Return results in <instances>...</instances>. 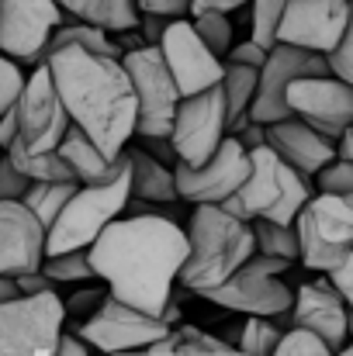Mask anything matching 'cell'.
I'll return each mask as SVG.
<instances>
[{
  "instance_id": "83f0119b",
  "label": "cell",
  "mask_w": 353,
  "mask_h": 356,
  "mask_svg": "<svg viewBox=\"0 0 353 356\" xmlns=\"http://www.w3.org/2000/svg\"><path fill=\"white\" fill-rule=\"evenodd\" d=\"M226 343H233L242 356H270L281 343V329L267 315H246V322L235 325Z\"/></svg>"
},
{
  "instance_id": "1f68e13d",
  "label": "cell",
  "mask_w": 353,
  "mask_h": 356,
  "mask_svg": "<svg viewBox=\"0 0 353 356\" xmlns=\"http://www.w3.org/2000/svg\"><path fill=\"white\" fill-rule=\"evenodd\" d=\"M288 0H249V38L263 49L277 42V21Z\"/></svg>"
},
{
  "instance_id": "d6986e66",
  "label": "cell",
  "mask_w": 353,
  "mask_h": 356,
  "mask_svg": "<svg viewBox=\"0 0 353 356\" xmlns=\"http://www.w3.org/2000/svg\"><path fill=\"white\" fill-rule=\"evenodd\" d=\"M291 322L295 329L315 332L329 350H340L350 329V301H343L322 273L308 284H298V291L291 294Z\"/></svg>"
},
{
  "instance_id": "3957f363",
  "label": "cell",
  "mask_w": 353,
  "mask_h": 356,
  "mask_svg": "<svg viewBox=\"0 0 353 356\" xmlns=\"http://www.w3.org/2000/svg\"><path fill=\"white\" fill-rule=\"evenodd\" d=\"M184 236H187V256L177 270V284L191 294L222 284L253 256L249 222L229 215L222 204H194Z\"/></svg>"
},
{
  "instance_id": "8992f818",
  "label": "cell",
  "mask_w": 353,
  "mask_h": 356,
  "mask_svg": "<svg viewBox=\"0 0 353 356\" xmlns=\"http://www.w3.org/2000/svg\"><path fill=\"white\" fill-rule=\"evenodd\" d=\"M301 266L326 273L353 256V197L315 191L291 222Z\"/></svg>"
},
{
  "instance_id": "44dd1931",
  "label": "cell",
  "mask_w": 353,
  "mask_h": 356,
  "mask_svg": "<svg viewBox=\"0 0 353 356\" xmlns=\"http://www.w3.org/2000/svg\"><path fill=\"white\" fill-rule=\"evenodd\" d=\"M263 145H270L281 163L295 166L305 177H312L319 166H326L333 159V142L295 115L263 124Z\"/></svg>"
},
{
  "instance_id": "ee69618b",
  "label": "cell",
  "mask_w": 353,
  "mask_h": 356,
  "mask_svg": "<svg viewBox=\"0 0 353 356\" xmlns=\"http://www.w3.org/2000/svg\"><path fill=\"white\" fill-rule=\"evenodd\" d=\"M249 0H187V14H205V10H219V14H235L242 10Z\"/></svg>"
},
{
  "instance_id": "681fc988",
  "label": "cell",
  "mask_w": 353,
  "mask_h": 356,
  "mask_svg": "<svg viewBox=\"0 0 353 356\" xmlns=\"http://www.w3.org/2000/svg\"><path fill=\"white\" fill-rule=\"evenodd\" d=\"M235 138H239V145H242V149H256V145H263V124L249 118L239 131H235Z\"/></svg>"
},
{
  "instance_id": "d6a6232c",
  "label": "cell",
  "mask_w": 353,
  "mask_h": 356,
  "mask_svg": "<svg viewBox=\"0 0 353 356\" xmlns=\"http://www.w3.org/2000/svg\"><path fill=\"white\" fill-rule=\"evenodd\" d=\"M191 28L198 31V38H201L219 59L229 52V45H233V21H229V14H219V10L194 14Z\"/></svg>"
},
{
  "instance_id": "ac0fdd59",
  "label": "cell",
  "mask_w": 353,
  "mask_h": 356,
  "mask_svg": "<svg viewBox=\"0 0 353 356\" xmlns=\"http://www.w3.org/2000/svg\"><path fill=\"white\" fill-rule=\"evenodd\" d=\"M66 14L56 0H0V52L21 66H31L52 28Z\"/></svg>"
},
{
  "instance_id": "c3c4849f",
  "label": "cell",
  "mask_w": 353,
  "mask_h": 356,
  "mask_svg": "<svg viewBox=\"0 0 353 356\" xmlns=\"http://www.w3.org/2000/svg\"><path fill=\"white\" fill-rule=\"evenodd\" d=\"M132 356H177L173 353V329H170V332H163L159 339H152L149 346L132 350Z\"/></svg>"
},
{
  "instance_id": "5bb4252c",
  "label": "cell",
  "mask_w": 353,
  "mask_h": 356,
  "mask_svg": "<svg viewBox=\"0 0 353 356\" xmlns=\"http://www.w3.org/2000/svg\"><path fill=\"white\" fill-rule=\"evenodd\" d=\"M249 173V152L239 145L235 135H226L215 149V156L201 166L173 163V184L177 197L191 204H222Z\"/></svg>"
},
{
  "instance_id": "7c38bea8",
  "label": "cell",
  "mask_w": 353,
  "mask_h": 356,
  "mask_svg": "<svg viewBox=\"0 0 353 356\" xmlns=\"http://www.w3.org/2000/svg\"><path fill=\"white\" fill-rule=\"evenodd\" d=\"M14 118H17V142L28 152H49L59 145V138L70 128V115L56 94V83L45 66H35L21 87V97L14 101Z\"/></svg>"
},
{
  "instance_id": "7402d4cb",
  "label": "cell",
  "mask_w": 353,
  "mask_h": 356,
  "mask_svg": "<svg viewBox=\"0 0 353 356\" xmlns=\"http://www.w3.org/2000/svg\"><path fill=\"white\" fill-rule=\"evenodd\" d=\"M56 152L66 159V166L73 170V177H77V184H101V180H111L118 170L128 163V152L121 149L118 156H104L73 121H70V128H66V135L59 138V145H56Z\"/></svg>"
},
{
  "instance_id": "7a4b0ae2",
  "label": "cell",
  "mask_w": 353,
  "mask_h": 356,
  "mask_svg": "<svg viewBox=\"0 0 353 356\" xmlns=\"http://www.w3.org/2000/svg\"><path fill=\"white\" fill-rule=\"evenodd\" d=\"M70 121L104 152L118 156L135 131V94L111 56L63 45L45 59Z\"/></svg>"
},
{
  "instance_id": "484cf974",
  "label": "cell",
  "mask_w": 353,
  "mask_h": 356,
  "mask_svg": "<svg viewBox=\"0 0 353 356\" xmlns=\"http://www.w3.org/2000/svg\"><path fill=\"white\" fill-rule=\"evenodd\" d=\"M3 156L10 159V166L17 170V173H24L28 180H77L73 177V170L66 166V159L56 152V149H49V152H28L17 138L3 149Z\"/></svg>"
},
{
  "instance_id": "4316f807",
  "label": "cell",
  "mask_w": 353,
  "mask_h": 356,
  "mask_svg": "<svg viewBox=\"0 0 353 356\" xmlns=\"http://www.w3.org/2000/svg\"><path fill=\"white\" fill-rule=\"evenodd\" d=\"M77 187H80L77 180H31L28 191L21 194V204L42 222V229H49Z\"/></svg>"
},
{
  "instance_id": "bcb514c9",
  "label": "cell",
  "mask_w": 353,
  "mask_h": 356,
  "mask_svg": "<svg viewBox=\"0 0 353 356\" xmlns=\"http://www.w3.org/2000/svg\"><path fill=\"white\" fill-rule=\"evenodd\" d=\"M52 356H94V350H91L84 339H77L73 332H66V329H63V336H59L56 353H52Z\"/></svg>"
},
{
  "instance_id": "2e32d148",
  "label": "cell",
  "mask_w": 353,
  "mask_h": 356,
  "mask_svg": "<svg viewBox=\"0 0 353 356\" xmlns=\"http://www.w3.org/2000/svg\"><path fill=\"white\" fill-rule=\"evenodd\" d=\"M156 49H159V56H163V63H166L177 90H180V97H191V94H198V90H205V87L222 80V59L198 38V31L184 17H170L166 21Z\"/></svg>"
},
{
  "instance_id": "7dc6e473",
  "label": "cell",
  "mask_w": 353,
  "mask_h": 356,
  "mask_svg": "<svg viewBox=\"0 0 353 356\" xmlns=\"http://www.w3.org/2000/svg\"><path fill=\"white\" fill-rule=\"evenodd\" d=\"M166 21H170V17H159V14H139L142 42H146V45H156V42H159V35H163V28H166Z\"/></svg>"
},
{
  "instance_id": "ffe728a7",
  "label": "cell",
  "mask_w": 353,
  "mask_h": 356,
  "mask_svg": "<svg viewBox=\"0 0 353 356\" xmlns=\"http://www.w3.org/2000/svg\"><path fill=\"white\" fill-rule=\"evenodd\" d=\"M45 259V229L21 201H0V273L17 277Z\"/></svg>"
},
{
  "instance_id": "4fadbf2b",
  "label": "cell",
  "mask_w": 353,
  "mask_h": 356,
  "mask_svg": "<svg viewBox=\"0 0 353 356\" xmlns=\"http://www.w3.org/2000/svg\"><path fill=\"white\" fill-rule=\"evenodd\" d=\"M163 332H170V325L163 318L142 315V312L128 308L125 301H118V298L108 294L101 301V308L77 325L73 336L84 339L91 350L111 356V353H125V350H142L152 339H159Z\"/></svg>"
},
{
  "instance_id": "7bdbcfd3",
  "label": "cell",
  "mask_w": 353,
  "mask_h": 356,
  "mask_svg": "<svg viewBox=\"0 0 353 356\" xmlns=\"http://www.w3.org/2000/svg\"><path fill=\"white\" fill-rule=\"evenodd\" d=\"M14 284H17V294H42V291H56V284H52L42 270L17 273V277H14Z\"/></svg>"
},
{
  "instance_id": "74e56055",
  "label": "cell",
  "mask_w": 353,
  "mask_h": 356,
  "mask_svg": "<svg viewBox=\"0 0 353 356\" xmlns=\"http://www.w3.org/2000/svg\"><path fill=\"white\" fill-rule=\"evenodd\" d=\"M108 298V287H91V291H80V294H70V301H63V312L66 315H77V318H87L101 308V301Z\"/></svg>"
},
{
  "instance_id": "4dcf8cb0",
  "label": "cell",
  "mask_w": 353,
  "mask_h": 356,
  "mask_svg": "<svg viewBox=\"0 0 353 356\" xmlns=\"http://www.w3.org/2000/svg\"><path fill=\"white\" fill-rule=\"evenodd\" d=\"M52 284H80V280H94V266L87 249H66V252H52L42 259L38 266Z\"/></svg>"
},
{
  "instance_id": "d590c367",
  "label": "cell",
  "mask_w": 353,
  "mask_h": 356,
  "mask_svg": "<svg viewBox=\"0 0 353 356\" xmlns=\"http://www.w3.org/2000/svg\"><path fill=\"white\" fill-rule=\"evenodd\" d=\"M322 56H326L329 76H336V80H343V83H353V24L336 38V45L326 49Z\"/></svg>"
},
{
  "instance_id": "277c9868",
  "label": "cell",
  "mask_w": 353,
  "mask_h": 356,
  "mask_svg": "<svg viewBox=\"0 0 353 356\" xmlns=\"http://www.w3.org/2000/svg\"><path fill=\"white\" fill-rule=\"evenodd\" d=\"M246 152H249V173L222 201V208L242 222L267 218V222H277V225H291L298 208L315 194L312 177L281 163L270 145H256V149H246Z\"/></svg>"
},
{
  "instance_id": "603a6c76",
  "label": "cell",
  "mask_w": 353,
  "mask_h": 356,
  "mask_svg": "<svg viewBox=\"0 0 353 356\" xmlns=\"http://www.w3.org/2000/svg\"><path fill=\"white\" fill-rule=\"evenodd\" d=\"M128 197L159 201V204L180 201L177 197V184H173V166L152 159L146 149H128Z\"/></svg>"
},
{
  "instance_id": "f546056e",
  "label": "cell",
  "mask_w": 353,
  "mask_h": 356,
  "mask_svg": "<svg viewBox=\"0 0 353 356\" xmlns=\"http://www.w3.org/2000/svg\"><path fill=\"white\" fill-rule=\"evenodd\" d=\"M173 353L177 356H242L233 343L198 329V325H173Z\"/></svg>"
},
{
  "instance_id": "b9f144b4",
  "label": "cell",
  "mask_w": 353,
  "mask_h": 356,
  "mask_svg": "<svg viewBox=\"0 0 353 356\" xmlns=\"http://www.w3.org/2000/svg\"><path fill=\"white\" fill-rule=\"evenodd\" d=\"M139 14H159V17H184L187 0H135Z\"/></svg>"
},
{
  "instance_id": "ba28073f",
  "label": "cell",
  "mask_w": 353,
  "mask_h": 356,
  "mask_svg": "<svg viewBox=\"0 0 353 356\" xmlns=\"http://www.w3.org/2000/svg\"><path fill=\"white\" fill-rule=\"evenodd\" d=\"M295 263L277 259V256H260L253 252L233 277H226L222 284L201 291L205 301L229 308L239 315H277L284 308H291V287L281 280V273H288Z\"/></svg>"
},
{
  "instance_id": "30bf717a",
  "label": "cell",
  "mask_w": 353,
  "mask_h": 356,
  "mask_svg": "<svg viewBox=\"0 0 353 356\" xmlns=\"http://www.w3.org/2000/svg\"><path fill=\"white\" fill-rule=\"evenodd\" d=\"M226 135H229V118H226L222 83H212V87L177 101L170 135H166L177 152V163H187V166L208 163Z\"/></svg>"
},
{
  "instance_id": "816d5d0a",
  "label": "cell",
  "mask_w": 353,
  "mask_h": 356,
  "mask_svg": "<svg viewBox=\"0 0 353 356\" xmlns=\"http://www.w3.org/2000/svg\"><path fill=\"white\" fill-rule=\"evenodd\" d=\"M333 356H353V353L347 350V343H343V346H340V353H333Z\"/></svg>"
},
{
  "instance_id": "9a60e30c",
  "label": "cell",
  "mask_w": 353,
  "mask_h": 356,
  "mask_svg": "<svg viewBox=\"0 0 353 356\" xmlns=\"http://www.w3.org/2000/svg\"><path fill=\"white\" fill-rule=\"evenodd\" d=\"M284 101L295 118H301L308 128L326 135L329 142L347 131L353 121V83H343L336 76H298L288 83Z\"/></svg>"
},
{
  "instance_id": "cb8c5ba5",
  "label": "cell",
  "mask_w": 353,
  "mask_h": 356,
  "mask_svg": "<svg viewBox=\"0 0 353 356\" xmlns=\"http://www.w3.org/2000/svg\"><path fill=\"white\" fill-rule=\"evenodd\" d=\"M59 10L73 21H87L94 28L111 31H125L139 24V7L135 0H56Z\"/></svg>"
},
{
  "instance_id": "8fae6325",
  "label": "cell",
  "mask_w": 353,
  "mask_h": 356,
  "mask_svg": "<svg viewBox=\"0 0 353 356\" xmlns=\"http://www.w3.org/2000/svg\"><path fill=\"white\" fill-rule=\"evenodd\" d=\"M326 73L329 70H326L322 52L288 45V42H274L267 49L263 66L256 70V90H253V101H249V118L260 121V124L291 118V108L284 101L288 83L298 80V76H326Z\"/></svg>"
},
{
  "instance_id": "8d00e7d4",
  "label": "cell",
  "mask_w": 353,
  "mask_h": 356,
  "mask_svg": "<svg viewBox=\"0 0 353 356\" xmlns=\"http://www.w3.org/2000/svg\"><path fill=\"white\" fill-rule=\"evenodd\" d=\"M24 80H28V73H21V63H14L10 56L0 52V115L14 108V101L21 97Z\"/></svg>"
},
{
  "instance_id": "60d3db41",
  "label": "cell",
  "mask_w": 353,
  "mask_h": 356,
  "mask_svg": "<svg viewBox=\"0 0 353 356\" xmlns=\"http://www.w3.org/2000/svg\"><path fill=\"white\" fill-rule=\"evenodd\" d=\"M350 277H353V256H347L343 263H336V266H329V270H326V280L333 284V291H336L343 301H353Z\"/></svg>"
},
{
  "instance_id": "9c48e42d",
  "label": "cell",
  "mask_w": 353,
  "mask_h": 356,
  "mask_svg": "<svg viewBox=\"0 0 353 356\" xmlns=\"http://www.w3.org/2000/svg\"><path fill=\"white\" fill-rule=\"evenodd\" d=\"M128 83H132V94H135V131L132 135H142V138H152V135H170V121L177 111V101H180V90L159 56L156 45H139V49H125L118 56Z\"/></svg>"
},
{
  "instance_id": "e0dca14e",
  "label": "cell",
  "mask_w": 353,
  "mask_h": 356,
  "mask_svg": "<svg viewBox=\"0 0 353 356\" xmlns=\"http://www.w3.org/2000/svg\"><path fill=\"white\" fill-rule=\"evenodd\" d=\"M350 24V0H288L277 21V42L326 52Z\"/></svg>"
},
{
  "instance_id": "6da1fadb",
  "label": "cell",
  "mask_w": 353,
  "mask_h": 356,
  "mask_svg": "<svg viewBox=\"0 0 353 356\" xmlns=\"http://www.w3.org/2000/svg\"><path fill=\"white\" fill-rule=\"evenodd\" d=\"M87 256L111 298L159 318L187 256V236L170 218L118 215L87 245Z\"/></svg>"
},
{
  "instance_id": "e575fe53",
  "label": "cell",
  "mask_w": 353,
  "mask_h": 356,
  "mask_svg": "<svg viewBox=\"0 0 353 356\" xmlns=\"http://www.w3.org/2000/svg\"><path fill=\"white\" fill-rule=\"evenodd\" d=\"M270 356H333V350L308 329H288L281 332V343Z\"/></svg>"
},
{
  "instance_id": "52a82bcc",
  "label": "cell",
  "mask_w": 353,
  "mask_h": 356,
  "mask_svg": "<svg viewBox=\"0 0 353 356\" xmlns=\"http://www.w3.org/2000/svg\"><path fill=\"white\" fill-rule=\"evenodd\" d=\"M66 312L59 291L0 301V356H52Z\"/></svg>"
},
{
  "instance_id": "f907efd6",
  "label": "cell",
  "mask_w": 353,
  "mask_h": 356,
  "mask_svg": "<svg viewBox=\"0 0 353 356\" xmlns=\"http://www.w3.org/2000/svg\"><path fill=\"white\" fill-rule=\"evenodd\" d=\"M10 298H21L17 294V284H14V277L0 273V301H10Z\"/></svg>"
},
{
  "instance_id": "d4e9b609",
  "label": "cell",
  "mask_w": 353,
  "mask_h": 356,
  "mask_svg": "<svg viewBox=\"0 0 353 356\" xmlns=\"http://www.w3.org/2000/svg\"><path fill=\"white\" fill-rule=\"evenodd\" d=\"M222 97H226V118H229V135H235L249 121V101L256 90V70L242 66L233 59H222Z\"/></svg>"
},
{
  "instance_id": "f6af8a7d",
  "label": "cell",
  "mask_w": 353,
  "mask_h": 356,
  "mask_svg": "<svg viewBox=\"0 0 353 356\" xmlns=\"http://www.w3.org/2000/svg\"><path fill=\"white\" fill-rule=\"evenodd\" d=\"M142 142H146V152H149L152 159H159V163H166V166L177 163V152H173V145H170L166 135H152V138H142Z\"/></svg>"
},
{
  "instance_id": "f35d334b",
  "label": "cell",
  "mask_w": 353,
  "mask_h": 356,
  "mask_svg": "<svg viewBox=\"0 0 353 356\" xmlns=\"http://www.w3.org/2000/svg\"><path fill=\"white\" fill-rule=\"evenodd\" d=\"M28 177L24 173H17L14 166H10V159L0 152V201H21V194L28 191Z\"/></svg>"
},
{
  "instance_id": "ab89813d",
  "label": "cell",
  "mask_w": 353,
  "mask_h": 356,
  "mask_svg": "<svg viewBox=\"0 0 353 356\" xmlns=\"http://www.w3.org/2000/svg\"><path fill=\"white\" fill-rule=\"evenodd\" d=\"M226 59H233V63H242V66H253V70H260V66H263V59H267V49H263V45H256L253 38H242V42H233V45H229Z\"/></svg>"
},
{
  "instance_id": "836d02e7",
  "label": "cell",
  "mask_w": 353,
  "mask_h": 356,
  "mask_svg": "<svg viewBox=\"0 0 353 356\" xmlns=\"http://www.w3.org/2000/svg\"><path fill=\"white\" fill-rule=\"evenodd\" d=\"M312 187H319L322 194H343L353 197V163L350 159H329L326 166H319L312 173Z\"/></svg>"
},
{
  "instance_id": "f1b7e54d",
  "label": "cell",
  "mask_w": 353,
  "mask_h": 356,
  "mask_svg": "<svg viewBox=\"0 0 353 356\" xmlns=\"http://www.w3.org/2000/svg\"><path fill=\"white\" fill-rule=\"evenodd\" d=\"M249 229H253V252L298 263V238H295V229H291V225H277V222H267V218H253Z\"/></svg>"
},
{
  "instance_id": "5b68a950",
  "label": "cell",
  "mask_w": 353,
  "mask_h": 356,
  "mask_svg": "<svg viewBox=\"0 0 353 356\" xmlns=\"http://www.w3.org/2000/svg\"><path fill=\"white\" fill-rule=\"evenodd\" d=\"M125 197H128V163L111 180L80 184L63 204V211L56 215V222L45 229V256L66 249H87L97 238V232L121 215Z\"/></svg>"
}]
</instances>
